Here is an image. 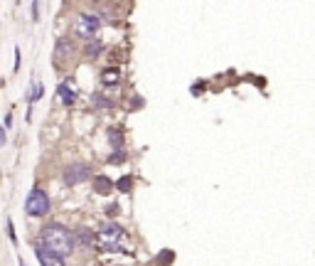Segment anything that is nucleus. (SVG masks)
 I'll return each mask as SVG.
<instances>
[{
    "label": "nucleus",
    "mask_w": 315,
    "mask_h": 266,
    "mask_svg": "<svg viewBox=\"0 0 315 266\" xmlns=\"http://www.w3.org/2000/svg\"><path fill=\"white\" fill-rule=\"evenodd\" d=\"M39 242H42L45 249L54 251L57 256L71 254L74 251V234L62 224H47L42 234H39Z\"/></svg>",
    "instance_id": "f257e3e1"
},
{
    "label": "nucleus",
    "mask_w": 315,
    "mask_h": 266,
    "mask_svg": "<svg viewBox=\"0 0 315 266\" xmlns=\"http://www.w3.org/2000/svg\"><path fill=\"white\" fill-rule=\"evenodd\" d=\"M96 244L104 251H126V232H123V227L116 224V222L101 227L99 234H96Z\"/></svg>",
    "instance_id": "f03ea898"
},
{
    "label": "nucleus",
    "mask_w": 315,
    "mask_h": 266,
    "mask_svg": "<svg viewBox=\"0 0 315 266\" xmlns=\"http://www.w3.org/2000/svg\"><path fill=\"white\" fill-rule=\"evenodd\" d=\"M99 25H101L99 15H94V13H84V15H79L76 22H74V35H76V37H82V40H91V37L99 32Z\"/></svg>",
    "instance_id": "7ed1b4c3"
},
{
    "label": "nucleus",
    "mask_w": 315,
    "mask_h": 266,
    "mask_svg": "<svg viewBox=\"0 0 315 266\" xmlns=\"http://www.w3.org/2000/svg\"><path fill=\"white\" fill-rule=\"evenodd\" d=\"M25 210H27V214H32V217L47 214V212H50V197H47L45 190H32L30 197H27V202H25Z\"/></svg>",
    "instance_id": "20e7f679"
},
{
    "label": "nucleus",
    "mask_w": 315,
    "mask_h": 266,
    "mask_svg": "<svg viewBox=\"0 0 315 266\" xmlns=\"http://www.w3.org/2000/svg\"><path fill=\"white\" fill-rule=\"evenodd\" d=\"M89 177V165L84 163H71L67 170H64V182L67 185H79Z\"/></svg>",
    "instance_id": "39448f33"
},
{
    "label": "nucleus",
    "mask_w": 315,
    "mask_h": 266,
    "mask_svg": "<svg viewBox=\"0 0 315 266\" xmlns=\"http://www.w3.org/2000/svg\"><path fill=\"white\" fill-rule=\"evenodd\" d=\"M35 254H37V261L42 264V266H64V259H62V256H57L54 251L45 249V247H37V249H35Z\"/></svg>",
    "instance_id": "423d86ee"
},
{
    "label": "nucleus",
    "mask_w": 315,
    "mask_h": 266,
    "mask_svg": "<svg viewBox=\"0 0 315 266\" xmlns=\"http://www.w3.org/2000/svg\"><path fill=\"white\" fill-rule=\"evenodd\" d=\"M59 99H62L64 106H71V104H74V94H71V89H69V82H64V84L59 87Z\"/></svg>",
    "instance_id": "0eeeda50"
},
{
    "label": "nucleus",
    "mask_w": 315,
    "mask_h": 266,
    "mask_svg": "<svg viewBox=\"0 0 315 266\" xmlns=\"http://www.w3.org/2000/svg\"><path fill=\"white\" fill-rule=\"evenodd\" d=\"M111 187H113V182H111L108 177H104V175H101V177L96 180V190H99V193H101V195H106V193H111Z\"/></svg>",
    "instance_id": "6e6552de"
},
{
    "label": "nucleus",
    "mask_w": 315,
    "mask_h": 266,
    "mask_svg": "<svg viewBox=\"0 0 315 266\" xmlns=\"http://www.w3.org/2000/svg\"><path fill=\"white\" fill-rule=\"evenodd\" d=\"M101 82H104V84H113V82H118V71H116V69H106V71L101 74Z\"/></svg>",
    "instance_id": "1a4fd4ad"
},
{
    "label": "nucleus",
    "mask_w": 315,
    "mask_h": 266,
    "mask_svg": "<svg viewBox=\"0 0 315 266\" xmlns=\"http://www.w3.org/2000/svg\"><path fill=\"white\" fill-rule=\"evenodd\" d=\"M42 94H45V87H42V84H32V96H30V104H35L37 99H42Z\"/></svg>",
    "instance_id": "9d476101"
},
{
    "label": "nucleus",
    "mask_w": 315,
    "mask_h": 266,
    "mask_svg": "<svg viewBox=\"0 0 315 266\" xmlns=\"http://www.w3.org/2000/svg\"><path fill=\"white\" fill-rule=\"evenodd\" d=\"M99 52H101V42H91V45L87 47V54H89V57H96Z\"/></svg>",
    "instance_id": "9b49d317"
},
{
    "label": "nucleus",
    "mask_w": 315,
    "mask_h": 266,
    "mask_svg": "<svg viewBox=\"0 0 315 266\" xmlns=\"http://www.w3.org/2000/svg\"><path fill=\"white\" fill-rule=\"evenodd\" d=\"M118 187H121V193H128V187H131V177L118 180Z\"/></svg>",
    "instance_id": "f8f14e48"
},
{
    "label": "nucleus",
    "mask_w": 315,
    "mask_h": 266,
    "mask_svg": "<svg viewBox=\"0 0 315 266\" xmlns=\"http://www.w3.org/2000/svg\"><path fill=\"white\" fill-rule=\"evenodd\" d=\"M5 145V128H0V148Z\"/></svg>",
    "instance_id": "ddd939ff"
},
{
    "label": "nucleus",
    "mask_w": 315,
    "mask_h": 266,
    "mask_svg": "<svg viewBox=\"0 0 315 266\" xmlns=\"http://www.w3.org/2000/svg\"><path fill=\"white\" fill-rule=\"evenodd\" d=\"M20 266H25V261H22V259H20Z\"/></svg>",
    "instance_id": "4468645a"
}]
</instances>
